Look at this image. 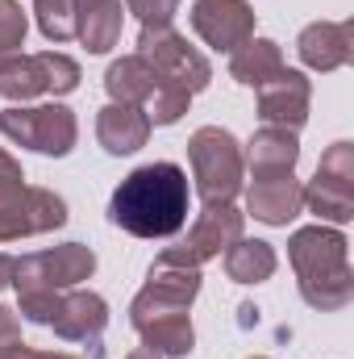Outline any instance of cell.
Wrapping results in <instances>:
<instances>
[{"label": "cell", "instance_id": "cell-16", "mask_svg": "<svg viewBox=\"0 0 354 359\" xmlns=\"http://www.w3.org/2000/svg\"><path fill=\"white\" fill-rule=\"evenodd\" d=\"M150 121H146V113L138 109V104H117V100H108L100 113H96V142L108 151V155H134V151H142L146 147V138H150Z\"/></svg>", "mask_w": 354, "mask_h": 359}, {"label": "cell", "instance_id": "cell-36", "mask_svg": "<svg viewBox=\"0 0 354 359\" xmlns=\"http://www.w3.org/2000/svg\"><path fill=\"white\" fill-rule=\"evenodd\" d=\"M250 359H267V355H250Z\"/></svg>", "mask_w": 354, "mask_h": 359}, {"label": "cell", "instance_id": "cell-25", "mask_svg": "<svg viewBox=\"0 0 354 359\" xmlns=\"http://www.w3.org/2000/svg\"><path fill=\"white\" fill-rule=\"evenodd\" d=\"M34 21L46 42H71L76 38V8L71 0H34Z\"/></svg>", "mask_w": 354, "mask_h": 359}, {"label": "cell", "instance_id": "cell-4", "mask_svg": "<svg viewBox=\"0 0 354 359\" xmlns=\"http://www.w3.org/2000/svg\"><path fill=\"white\" fill-rule=\"evenodd\" d=\"M0 134L17 147H29L50 159H67L80 138V121L67 104H8L0 109Z\"/></svg>", "mask_w": 354, "mask_h": 359}, {"label": "cell", "instance_id": "cell-15", "mask_svg": "<svg viewBox=\"0 0 354 359\" xmlns=\"http://www.w3.org/2000/svg\"><path fill=\"white\" fill-rule=\"evenodd\" d=\"M304 209V188L292 176H267L246 188V213L263 226H288Z\"/></svg>", "mask_w": 354, "mask_h": 359}, {"label": "cell", "instance_id": "cell-5", "mask_svg": "<svg viewBox=\"0 0 354 359\" xmlns=\"http://www.w3.org/2000/svg\"><path fill=\"white\" fill-rule=\"evenodd\" d=\"M92 271H96L92 247L63 243V247L13 259V280L8 284L17 288V297H29V292H67V288H80L84 280H92Z\"/></svg>", "mask_w": 354, "mask_h": 359}, {"label": "cell", "instance_id": "cell-17", "mask_svg": "<svg viewBox=\"0 0 354 359\" xmlns=\"http://www.w3.org/2000/svg\"><path fill=\"white\" fill-rule=\"evenodd\" d=\"M242 159L250 163L255 180H267V176H292V172H296V163H300V142H296V134H292V130L263 126V130H259V134L246 142Z\"/></svg>", "mask_w": 354, "mask_h": 359}, {"label": "cell", "instance_id": "cell-1", "mask_svg": "<svg viewBox=\"0 0 354 359\" xmlns=\"http://www.w3.org/2000/svg\"><path fill=\"white\" fill-rule=\"evenodd\" d=\"M108 222L134 238H176L187 226V172L179 163H146L113 188Z\"/></svg>", "mask_w": 354, "mask_h": 359}, {"label": "cell", "instance_id": "cell-23", "mask_svg": "<svg viewBox=\"0 0 354 359\" xmlns=\"http://www.w3.org/2000/svg\"><path fill=\"white\" fill-rule=\"evenodd\" d=\"M142 334V347H150L159 359H187L196 347V330H192V318H159V322H146L138 326Z\"/></svg>", "mask_w": 354, "mask_h": 359}, {"label": "cell", "instance_id": "cell-14", "mask_svg": "<svg viewBox=\"0 0 354 359\" xmlns=\"http://www.w3.org/2000/svg\"><path fill=\"white\" fill-rule=\"evenodd\" d=\"M296 55L309 72H338L354 59V21H313L296 38Z\"/></svg>", "mask_w": 354, "mask_h": 359}, {"label": "cell", "instance_id": "cell-8", "mask_svg": "<svg viewBox=\"0 0 354 359\" xmlns=\"http://www.w3.org/2000/svg\"><path fill=\"white\" fill-rule=\"evenodd\" d=\"M196 297H200V268H183V264H171L159 255L142 292L129 301V322L138 330V326L159 322V318H183Z\"/></svg>", "mask_w": 354, "mask_h": 359}, {"label": "cell", "instance_id": "cell-24", "mask_svg": "<svg viewBox=\"0 0 354 359\" xmlns=\"http://www.w3.org/2000/svg\"><path fill=\"white\" fill-rule=\"evenodd\" d=\"M187 104H192V92H183L179 84H167V80H155L150 96H146L138 109L146 113L150 126H176L179 117L187 113Z\"/></svg>", "mask_w": 354, "mask_h": 359}, {"label": "cell", "instance_id": "cell-31", "mask_svg": "<svg viewBox=\"0 0 354 359\" xmlns=\"http://www.w3.org/2000/svg\"><path fill=\"white\" fill-rule=\"evenodd\" d=\"M0 359H46V351H34V347H25V343H13V347H4Z\"/></svg>", "mask_w": 354, "mask_h": 359}, {"label": "cell", "instance_id": "cell-29", "mask_svg": "<svg viewBox=\"0 0 354 359\" xmlns=\"http://www.w3.org/2000/svg\"><path fill=\"white\" fill-rule=\"evenodd\" d=\"M13 343H21V322H17V313L8 305H0V351L13 347Z\"/></svg>", "mask_w": 354, "mask_h": 359}, {"label": "cell", "instance_id": "cell-11", "mask_svg": "<svg viewBox=\"0 0 354 359\" xmlns=\"http://www.w3.org/2000/svg\"><path fill=\"white\" fill-rule=\"evenodd\" d=\"M255 100H259V117L267 126H279V130H300L309 121V104H313V84L304 72H292L283 67L279 76H271L267 84L255 88Z\"/></svg>", "mask_w": 354, "mask_h": 359}, {"label": "cell", "instance_id": "cell-21", "mask_svg": "<svg viewBox=\"0 0 354 359\" xmlns=\"http://www.w3.org/2000/svg\"><path fill=\"white\" fill-rule=\"evenodd\" d=\"M275 268H279V255L263 238H238L225 251V276L234 284H263L275 276Z\"/></svg>", "mask_w": 354, "mask_h": 359}, {"label": "cell", "instance_id": "cell-18", "mask_svg": "<svg viewBox=\"0 0 354 359\" xmlns=\"http://www.w3.org/2000/svg\"><path fill=\"white\" fill-rule=\"evenodd\" d=\"M121 25H125L121 0H96L76 13V38L88 46V55H108L121 42Z\"/></svg>", "mask_w": 354, "mask_h": 359}, {"label": "cell", "instance_id": "cell-19", "mask_svg": "<svg viewBox=\"0 0 354 359\" xmlns=\"http://www.w3.org/2000/svg\"><path fill=\"white\" fill-rule=\"evenodd\" d=\"M279 72H283V50L271 38H246L238 50H229V76L246 88H259Z\"/></svg>", "mask_w": 354, "mask_h": 359}, {"label": "cell", "instance_id": "cell-28", "mask_svg": "<svg viewBox=\"0 0 354 359\" xmlns=\"http://www.w3.org/2000/svg\"><path fill=\"white\" fill-rule=\"evenodd\" d=\"M121 4L142 25H171V17L179 13V0H121Z\"/></svg>", "mask_w": 354, "mask_h": 359}, {"label": "cell", "instance_id": "cell-12", "mask_svg": "<svg viewBox=\"0 0 354 359\" xmlns=\"http://www.w3.org/2000/svg\"><path fill=\"white\" fill-rule=\"evenodd\" d=\"M242 230H246V213L234 209V201H229V205H204V209L196 213L192 230H187V243H179V247L187 251V259H192L196 268H204L208 259L225 255V251L242 238Z\"/></svg>", "mask_w": 354, "mask_h": 359}, {"label": "cell", "instance_id": "cell-32", "mask_svg": "<svg viewBox=\"0 0 354 359\" xmlns=\"http://www.w3.org/2000/svg\"><path fill=\"white\" fill-rule=\"evenodd\" d=\"M8 280H13V259H8V255L0 251V288H4Z\"/></svg>", "mask_w": 354, "mask_h": 359}, {"label": "cell", "instance_id": "cell-27", "mask_svg": "<svg viewBox=\"0 0 354 359\" xmlns=\"http://www.w3.org/2000/svg\"><path fill=\"white\" fill-rule=\"evenodd\" d=\"M42 72H46V92L50 96H67L80 88V63L63 50H42Z\"/></svg>", "mask_w": 354, "mask_h": 359}, {"label": "cell", "instance_id": "cell-20", "mask_svg": "<svg viewBox=\"0 0 354 359\" xmlns=\"http://www.w3.org/2000/svg\"><path fill=\"white\" fill-rule=\"evenodd\" d=\"M155 67L142 59V55H121L117 63H108V72H104V92H108V100H117V104H142L150 88H155Z\"/></svg>", "mask_w": 354, "mask_h": 359}, {"label": "cell", "instance_id": "cell-13", "mask_svg": "<svg viewBox=\"0 0 354 359\" xmlns=\"http://www.w3.org/2000/svg\"><path fill=\"white\" fill-rule=\"evenodd\" d=\"M55 334L67 339V343H88L92 355H100V334L108 326V301L92 288H76V292H63L55 318H50Z\"/></svg>", "mask_w": 354, "mask_h": 359}, {"label": "cell", "instance_id": "cell-35", "mask_svg": "<svg viewBox=\"0 0 354 359\" xmlns=\"http://www.w3.org/2000/svg\"><path fill=\"white\" fill-rule=\"evenodd\" d=\"M88 4H96V0H71V8L80 13V8H88Z\"/></svg>", "mask_w": 354, "mask_h": 359}, {"label": "cell", "instance_id": "cell-6", "mask_svg": "<svg viewBox=\"0 0 354 359\" xmlns=\"http://www.w3.org/2000/svg\"><path fill=\"white\" fill-rule=\"evenodd\" d=\"M138 55L155 67L159 80L179 84V88L192 92V96L213 84L208 59H204L196 46H187V38L179 34L176 25H142V34H138Z\"/></svg>", "mask_w": 354, "mask_h": 359}, {"label": "cell", "instance_id": "cell-2", "mask_svg": "<svg viewBox=\"0 0 354 359\" xmlns=\"http://www.w3.org/2000/svg\"><path fill=\"white\" fill-rule=\"evenodd\" d=\"M288 259L304 305H313L317 313H338L354 301L351 243L338 226H300L288 238Z\"/></svg>", "mask_w": 354, "mask_h": 359}, {"label": "cell", "instance_id": "cell-9", "mask_svg": "<svg viewBox=\"0 0 354 359\" xmlns=\"http://www.w3.org/2000/svg\"><path fill=\"white\" fill-rule=\"evenodd\" d=\"M304 209L321 217V226H346L354 217V142L325 147L317 176L304 188Z\"/></svg>", "mask_w": 354, "mask_h": 359}, {"label": "cell", "instance_id": "cell-33", "mask_svg": "<svg viewBox=\"0 0 354 359\" xmlns=\"http://www.w3.org/2000/svg\"><path fill=\"white\" fill-rule=\"evenodd\" d=\"M125 359H159V355H155L150 347H134V351H129V355H125Z\"/></svg>", "mask_w": 354, "mask_h": 359}, {"label": "cell", "instance_id": "cell-30", "mask_svg": "<svg viewBox=\"0 0 354 359\" xmlns=\"http://www.w3.org/2000/svg\"><path fill=\"white\" fill-rule=\"evenodd\" d=\"M17 180H25L21 163H17V159H13V155L0 147V188H4V184H17Z\"/></svg>", "mask_w": 354, "mask_h": 359}, {"label": "cell", "instance_id": "cell-10", "mask_svg": "<svg viewBox=\"0 0 354 359\" xmlns=\"http://www.w3.org/2000/svg\"><path fill=\"white\" fill-rule=\"evenodd\" d=\"M192 29L213 50H238L246 38H255V8L246 0H196L192 4Z\"/></svg>", "mask_w": 354, "mask_h": 359}, {"label": "cell", "instance_id": "cell-26", "mask_svg": "<svg viewBox=\"0 0 354 359\" xmlns=\"http://www.w3.org/2000/svg\"><path fill=\"white\" fill-rule=\"evenodd\" d=\"M25 34H29V17L17 0H0V63L21 55L25 46Z\"/></svg>", "mask_w": 354, "mask_h": 359}, {"label": "cell", "instance_id": "cell-22", "mask_svg": "<svg viewBox=\"0 0 354 359\" xmlns=\"http://www.w3.org/2000/svg\"><path fill=\"white\" fill-rule=\"evenodd\" d=\"M0 96L8 104H29L46 96V72L38 55H13L0 63Z\"/></svg>", "mask_w": 354, "mask_h": 359}, {"label": "cell", "instance_id": "cell-3", "mask_svg": "<svg viewBox=\"0 0 354 359\" xmlns=\"http://www.w3.org/2000/svg\"><path fill=\"white\" fill-rule=\"evenodd\" d=\"M187 163H192V180L204 205H229L242 192V142L221 130V126H200L187 138Z\"/></svg>", "mask_w": 354, "mask_h": 359}, {"label": "cell", "instance_id": "cell-7", "mask_svg": "<svg viewBox=\"0 0 354 359\" xmlns=\"http://www.w3.org/2000/svg\"><path fill=\"white\" fill-rule=\"evenodd\" d=\"M67 226V201L50 188H34L25 180L0 188V243L50 234Z\"/></svg>", "mask_w": 354, "mask_h": 359}, {"label": "cell", "instance_id": "cell-34", "mask_svg": "<svg viewBox=\"0 0 354 359\" xmlns=\"http://www.w3.org/2000/svg\"><path fill=\"white\" fill-rule=\"evenodd\" d=\"M46 359H80V355H67V351H46Z\"/></svg>", "mask_w": 354, "mask_h": 359}]
</instances>
